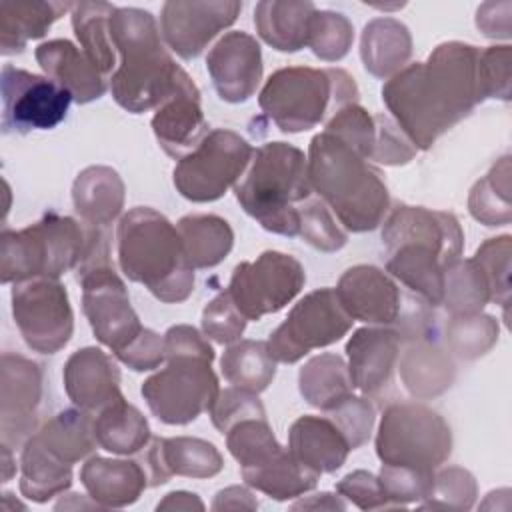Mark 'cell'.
<instances>
[{
    "label": "cell",
    "instance_id": "cell-36",
    "mask_svg": "<svg viewBox=\"0 0 512 512\" xmlns=\"http://www.w3.org/2000/svg\"><path fill=\"white\" fill-rule=\"evenodd\" d=\"M298 388L302 398L322 412H330L354 394L346 360L332 352L318 354L300 368Z\"/></svg>",
    "mask_w": 512,
    "mask_h": 512
},
{
    "label": "cell",
    "instance_id": "cell-15",
    "mask_svg": "<svg viewBox=\"0 0 512 512\" xmlns=\"http://www.w3.org/2000/svg\"><path fill=\"white\" fill-rule=\"evenodd\" d=\"M2 134H26L52 130L66 114L72 94L52 78L34 74L12 64L2 66Z\"/></svg>",
    "mask_w": 512,
    "mask_h": 512
},
{
    "label": "cell",
    "instance_id": "cell-61",
    "mask_svg": "<svg viewBox=\"0 0 512 512\" xmlns=\"http://www.w3.org/2000/svg\"><path fill=\"white\" fill-rule=\"evenodd\" d=\"M258 500L244 486H228L214 496L212 510H256Z\"/></svg>",
    "mask_w": 512,
    "mask_h": 512
},
{
    "label": "cell",
    "instance_id": "cell-9",
    "mask_svg": "<svg viewBox=\"0 0 512 512\" xmlns=\"http://www.w3.org/2000/svg\"><path fill=\"white\" fill-rule=\"evenodd\" d=\"M254 148L238 132L216 128L174 170L172 182L178 194L190 202L204 204L222 198L246 172Z\"/></svg>",
    "mask_w": 512,
    "mask_h": 512
},
{
    "label": "cell",
    "instance_id": "cell-39",
    "mask_svg": "<svg viewBox=\"0 0 512 512\" xmlns=\"http://www.w3.org/2000/svg\"><path fill=\"white\" fill-rule=\"evenodd\" d=\"M116 6L110 2H72V30L82 52L106 78L116 66V50L110 36V18ZM110 80V78H108Z\"/></svg>",
    "mask_w": 512,
    "mask_h": 512
},
{
    "label": "cell",
    "instance_id": "cell-24",
    "mask_svg": "<svg viewBox=\"0 0 512 512\" xmlns=\"http://www.w3.org/2000/svg\"><path fill=\"white\" fill-rule=\"evenodd\" d=\"M152 132L162 150L180 160L210 132L200 104V90L190 78L152 116Z\"/></svg>",
    "mask_w": 512,
    "mask_h": 512
},
{
    "label": "cell",
    "instance_id": "cell-12",
    "mask_svg": "<svg viewBox=\"0 0 512 512\" xmlns=\"http://www.w3.org/2000/svg\"><path fill=\"white\" fill-rule=\"evenodd\" d=\"M354 320L342 308L334 288H318L300 298L286 320L266 340L276 362L294 364L308 352L342 340Z\"/></svg>",
    "mask_w": 512,
    "mask_h": 512
},
{
    "label": "cell",
    "instance_id": "cell-49",
    "mask_svg": "<svg viewBox=\"0 0 512 512\" xmlns=\"http://www.w3.org/2000/svg\"><path fill=\"white\" fill-rule=\"evenodd\" d=\"M510 256L512 238L508 234L484 240L472 256L490 284L492 302L500 304L504 310L510 302Z\"/></svg>",
    "mask_w": 512,
    "mask_h": 512
},
{
    "label": "cell",
    "instance_id": "cell-40",
    "mask_svg": "<svg viewBox=\"0 0 512 512\" xmlns=\"http://www.w3.org/2000/svg\"><path fill=\"white\" fill-rule=\"evenodd\" d=\"M34 434L54 456L72 466L90 456L98 446L94 414L80 408L60 410Z\"/></svg>",
    "mask_w": 512,
    "mask_h": 512
},
{
    "label": "cell",
    "instance_id": "cell-33",
    "mask_svg": "<svg viewBox=\"0 0 512 512\" xmlns=\"http://www.w3.org/2000/svg\"><path fill=\"white\" fill-rule=\"evenodd\" d=\"M72 10V2H0V52H24L28 40L42 38L50 26Z\"/></svg>",
    "mask_w": 512,
    "mask_h": 512
},
{
    "label": "cell",
    "instance_id": "cell-25",
    "mask_svg": "<svg viewBox=\"0 0 512 512\" xmlns=\"http://www.w3.org/2000/svg\"><path fill=\"white\" fill-rule=\"evenodd\" d=\"M34 56L44 74L66 88L76 104L94 102L108 90V78L98 72L82 48L66 38L38 44Z\"/></svg>",
    "mask_w": 512,
    "mask_h": 512
},
{
    "label": "cell",
    "instance_id": "cell-14",
    "mask_svg": "<svg viewBox=\"0 0 512 512\" xmlns=\"http://www.w3.org/2000/svg\"><path fill=\"white\" fill-rule=\"evenodd\" d=\"M10 300L14 322L30 350L56 354L70 342L74 312L62 282L52 278L16 282Z\"/></svg>",
    "mask_w": 512,
    "mask_h": 512
},
{
    "label": "cell",
    "instance_id": "cell-54",
    "mask_svg": "<svg viewBox=\"0 0 512 512\" xmlns=\"http://www.w3.org/2000/svg\"><path fill=\"white\" fill-rule=\"evenodd\" d=\"M326 416H330L334 424L340 428V432L350 444V450H358L368 442L372 434L376 408L366 396L352 394L344 402H340L336 408L326 412Z\"/></svg>",
    "mask_w": 512,
    "mask_h": 512
},
{
    "label": "cell",
    "instance_id": "cell-2",
    "mask_svg": "<svg viewBox=\"0 0 512 512\" xmlns=\"http://www.w3.org/2000/svg\"><path fill=\"white\" fill-rule=\"evenodd\" d=\"M110 36L118 68L110 92L118 106L132 114L160 108L190 76L168 54L156 18L142 8H118L110 18Z\"/></svg>",
    "mask_w": 512,
    "mask_h": 512
},
{
    "label": "cell",
    "instance_id": "cell-19",
    "mask_svg": "<svg viewBox=\"0 0 512 512\" xmlns=\"http://www.w3.org/2000/svg\"><path fill=\"white\" fill-rule=\"evenodd\" d=\"M402 244H428L452 264L462 258L464 232L450 212L400 204L384 220L382 246L390 252Z\"/></svg>",
    "mask_w": 512,
    "mask_h": 512
},
{
    "label": "cell",
    "instance_id": "cell-58",
    "mask_svg": "<svg viewBox=\"0 0 512 512\" xmlns=\"http://www.w3.org/2000/svg\"><path fill=\"white\" fill-rule=\"evenodd\" d=\"M116 358L134 372L154 370L166 360L164 336L156 334L150 328H144L142 334L126 350L116 354Z\"/></svg>",
    "mask_w": 512,
    "mask_h": 512
},
{
    "label": "cell",
    "instance_id": "cell-38",
    "mask_svg": "<svg viewBox=\"0 0 512 512\" xmlns=\"http://www.w3.org/2000/svg\"><path fill=\"white\" fill-rule=\"evenodd\" d=\"M240 474H242V480L250 488H254L278 502L304 496L306 492L316 488L318 478H320V474L302 466L288 452V448H284L276 458H272L260 466L240 468Z\"/></svg>",
    "mask_w": 512,
    "mask_h": 512
},
{
    "label": "cell",
    "instance_id": "cell-42",
    "mask_svg": "<svg viewBox=\"0 0 512 512\" xmlns=\"http://www.w3.org/2000/svg\"><path fill=\"white\" fill-rule=\"evenodd\" d=\"M510 156H502L468 194V210L484 226H506L512 220L510 206Z\"/></svg>",
    "mask_w": 512,
    "mask_h": 512
},
{
    "label": "cell",
    "instance_id": "cell-22",
    "mask_svg": "<svg viewBox=\"0 0 512 512\" xmlns=\"http://www.w3.org/2000/svg\"><path fill=\"white\" fill-rule=\"evenodd\" d=\"M402 332L388 326L358 328L346 342L352 386L364 396H378L392 382L398 364Z\"/></svg>",
    "mask_w": 512,
    "mask_h": 512
},
{
    "label": "cell",
    "instance_id": "cell-10",
    "mask_svg": "<svg viewBox=\"0 0 512 512\" xmlns=\"http://www.w3.org/2000/svg\"><path fill=\"white\" fill-rule=\"evenodd\" d=\"M212 362L202 356H170L166 366L142 382L140 394L164 424L184 426L208 412L220 386Z\"/></svg>",
    "mask_w": 512,
    "mask_h": 512
},
{
    "label": "cell",
    "instance_id": "cell-6",
    "mask_svg": "<svg viewBox=\"0 0 512 512\" xmlns=\"http://www.w3.org/2000/svg\"><path fill=\"white\" fill-rule=\"evenodd\" d=\"M104 236L102 228L56 212L44 214L22 230H2L0 280L2 284L34 278L58 280L76 270Z\"/></svg>",
    "mask_w": 512,
    "mask_h": 512
},
{
    "label": "cell",
    "instance_id": "cell-3",
    "mask_svg": "<svg viewBox=\"0 0 512 512\" xmlns=\"http://www.w3.org/2000/svg\"><path fill=\"white\" fill-rule=\"evenodd\" d=\"M308 180L312 192L350 232L378 228L390 210V196L380 170L326 130L310 140Z\"/></svg>",
    "mask_w": 512,
    "mask_h": 512
},
{
    "label": "cell",
    "instance_id": "cell-27",
    "mask_svg": "<svg viewBox=\"0 0 512 512\" xmlns=\"http://www.w3.org/2000/svg\"><path fill=\"white\" fill-rule=\"evenodd\" d=\"M80 482L100 508H124L134 504L144 488L148 476L140 460H120L90 456L80 468Z\"/></svg>",
    "mask_w": 512,
    "mask_h": 512
},
{
    "label": "cell",
    "instance_id": "cell-63",
    "mask_svg": "<svg viewBox=\"0 0 512 512\" xmlns=\"http://www.w3.org/2000/svg\"><path fill=\"white\" fill-rule=\"evenodd\" d=\"M290 508L292 510H344L346 502L330 492H320L294 502Z\"/></svg>",
    "mask_w": 512,
    "mask_h": 512
},
{
    "label": "cell",
    "instance_id": "cell-57",
    "mask_svg": "<svg viewBox=\"0 0 512 512\" xmlns=\"http://www.w3.org/2000/svg\"><path fill=\"white\" fill-rule=\"evenodd\" d=\"M336 492L360 510L390 508V502L382 490L378 476L368 470H354L346 474L336 484Z\"/></svg>",
    "mask_w": 512,
    "mask_h": 512
},
{
    "label": "cell",
    "instance_id": "cell-32",
    "mask_svg": "<svg viewBox=\"0 0 512 512\" xmlns=\"http://www.w3.org/2000/svg\"><path fill=\"white\" fill-rule=\"evenodd\" d=\"M412 56V36L406 24L384 16L370 20L360 38V58L364 68L376 78H392Z\"/></svg>",
    "mask_w": 512,
    "mask_h": 512
},
{
    "label": "cell",
    "instance_id": "cell-55",
    "mask_svg": "<svg viewBox=\"0 0 512 512\" xmlns=\"http://www.w3.org/2000/svg\"><path fill=\"white\" fill-rule=\"evenodd\" d=\"M510 56L508 44L482 48L478 54V88L482 102L486 98L510 100Z\"/></svg>",
    "mask_w": 512,
    "mask_h": 512
},
{
    "label": "cell",
    "instance_id": "cell-34",
    "mask_svg": "<svg viewBox=\"0 0 512 512\" xmlns=\"http://www.w3.org/2000/svg\"><path fill=\"white\" fill-rule=\"evenodd\" d=\"M72 486V464L54 456L32 434L20 452V492L24 498L44 504Z\"/></svg>",
    "mask_w": 512,
    "mask_h": 512
},
{
    "label": "cell",
    "instance_id": "cell-51",
    "mask_svg": "<svg viewBox=\"0 0 512 512\" xmlns=\"http://www.w3.org/2000/svg\"><path fill=\"white\" fill-rule=\"evenodd\" d=\"M478 486L472 472L450 466L434 474L432 496L420 502V508H448V510H470L476 502Z\"/></svg>",
    "mask_w": 512,
    "mask_h": 512
},
{
    "label": "cell",
    "instance_id": "cell-50",
    "mask_svg": "<svg viewBox=\"0 0 512 512\" xmlns=\"http://www.w3.org/2000/svg\"><path fill=\"white\" fill-rule=\"evenodd\" d=\"M324 130L352 146L362 158L370 160L376 142V120L358 102L334 112L328 118Z\"/></svg>",
    "mask_w": 512,
    "mask_h": 512
},
{
    "label": "cell",
    "instance_id": "cell-59",
    "mask_svg": "<svg viewBox=\"0 0 512 512\" xmlns=\"http://www.w3.org/2000/svg\"><path fill=\"white\" fill-rule=\"evenodd\" d=\"M164 348L166 358L170 356H202L214 360V348L210 346L208 338L200 334L194 326L176 324L170 326L164 334Z\"/></svg>",
    "mask_w": 512,
    "mask_h": 512
},
{
    "label": "cell",
    "instance_id": "cell-35",
    "mask_svg": "<svg viewBox=\"0 0 512 512\" xmlns=\"http://www.w3.org/2000/svg\"><path fill=\"white\" fill-rule=\"evenodd\" d=\"M190 268L218 266L234 246L232 226L216 214H188L176 224Z\"/></svg>",
    "mask_w": 512,
    "mask_h": 512
},
{
    "label": "cell",
    "instance_id": "cell-17",
    "mask_svg": "<svg viewBox=\"0 0 512 512\" xmlns=\"http://www.w3.org/2000/svg\"><path fill=\"white\" fill-rule=\"evenodd\" d=\"M42 400V368L20 354L0 360V436L4 446L22 448L34 434Z\"/></svg>",
    "mask_w": 512,
    "mask_h": 512
},
{
    "label": "cell",
    "instance_id": "cell-13",
    "mask_svg": "<svg viewBox=\"0 0 512 512\" xmlns=\"http://www.w3.org/2000/svg\"><path fill=\"white\" fill-rule=\"evenodd\" d=\"M304 282V268L294 256L266 250L252 262H240L226 290L246 320H260L288 306Z\"/></svg>",
    "mask_w": 512,
    "mask_h": 512
},
{
    "label": "cell",
    "instance_id": "cell-30",
    "mask_svg": "<svg viewBox=\"0 0 512 512\" xmlns=\"http://www.w3.org/2000/svg\"><path fill=\"white\" fill-rule=\"evenodd\" d=\"M124 200V182L110 166H88L72 184L74 210L90 226H110L122 214Z\"/></svg>",
    "mask_w": 512,
    "mask_h": 512
},
{
    "label": "cell",
    "instance_id": "cell-56",
    "mask_svg": "<svg viewBox=\"0 0 512 512\" xmlns=\"http://www.w3.org/2000/svg\"><path fill=\"white\" fill-rule=\"evenodd\" d=\"M376 142L370 160L386 166H402L408 164L416 156L414 144L408 140V136L398 128V124L384 116L376 114Z\"/></svg>",
    "mask_w": 512,
    "mask_h": 512
},
{
    "label": "cell",
    "instance_id": "cell-16",
    "mask_svg": "<svg viewBox=\"0 0 512 512\" xmlns=\"http://www.w3.org/2000/svg\"><path fill=\"white\" fill-rule=\"evenodd\" d=\"M242 12L236 0H170L162 4L160 34L166 46L184 60H192Z\"/></svg>",
    "mask_w": 512,
    "mask_h": 512
},
{
    "label": "cell",
    "instance_id": "cell-47",
    "mask_svg": "<svg viewBox=\"0 0 512 512\" xmlns=\"http://www.w3.org/2000/svg\"><path fill=\"white\" fill-rule=\"evenodd\" d=\"M434 474L428 470H416L408 466L382 464L378 480L390 502V508H406L412 502H424L432 496Z\"/></svg>",
    "mask_w": 512,
    "mask_h": 512
},
{
    "label": "cell",
    "instance_id": "cell-37",
    "mask_svg": "<svg viewBox=\"0 0 512 512\" xmlns=\"http://www.w3.org/2000/svg\"><path fill=\"white\" fill-rule=\"evenodd\" d=\"M94 434L102 450L118 456L138 454L152 440L146 416L126 398L94 414Z\"/></svg>",
    "mask_w": 512,
    "mask_h": 512
},
{
    "label": "cell",
    "instance_id": "cell-7",
    "mask_svg": "<svg viewBox=\"0 0 512 512\" xmlns=\"http://www.w3.org/2000/svg\"><path fill=\"white\" fill-rule=\"evenodd\" d=\"M358 86L342 68L286 66L268 76L260 94V110L278 130L298 134L316 128L328 114L358 102Z\"/></svg>",
    "mask_w": 512,
    "mask_h": 512
},
{
    "label": "cell",
    "instance_id": "cell-23",
    "mask_svg": "<svg viewBox=\"0 0 512 512\" xmlns=\"http://www.w3.org/2000/svg\"><path fill=\"white\" fill-rule=\"evenodd\" d=\"M64 390L72 404L90 414H98L122 400L120 370L102 348L86 346L70 354L62 370Z\"/></svg>",
    "mask_w": 512,
    "mask_h": 512
},
{
    "label": "cell",
    "instance_id": "cell-18",
    "mask_svg": "<svg viewBox=\"0 0 512 512\" xmlns=\"http://www.w3.org/2000/svg\"><path fill=\"white\" fill-rule=\"evenodd\" d=\"M262 50L254 36L242 30L224 34L206 56V70L216 94L230 104L254 96L262 80Z\"/></svg>",
    "mask_w": 512,
    "mask_h": 512
},
{
    "label": "cell",
    "instance_id": "cell-29",
    "mask_svg": "<svg viewBox=\"0 0 512 512\" xmlns=\"http://www.w3.org/2000/svg\"><path fill=\"white\" fill-rule=\"evenodd\" d=\"M450 264L428 244H402L388 252L386 272L410 288L426 304L440 306L444 296V272Z\"/></svg>",
    "mask_w": 512,
    "mask_h": 512
},
{
    "label": "cell",
    "instance_id": "cell-45",
    "mask_svg": "<svg viewBox=\"0 0 512 512\" xmlns=\"http://www.w3.org/2000/svg\"><path fill=\"white\" fill-rule=\"evenodd\" d=\"M226 448L240 468L260 466L284 450L266 418H246L234 424L226 432Z\"/></svg>",
    "mask_w": 512,
    "mask_h": 512
},
{
    "label": "cell",
    "instance_id": "cell-4",
    "mask_svg": "<svg viewBox=\"0 0 512 512\" xmlns=\"http://www.w3.org/2000/svg\"><path fill=\"white\" fill-rule=\"evenodd\" d=\"M116 256L122 274L164 304H180L194 292L178 228L154 208L136 206L120 218Z\"/></svg>",
    "mask_w": 512,
    "mask_h": 512
},
{
    "label": "cell",
    "instance_id": "cell-43",
    "mask_svg": "<svg viewBox=\"0 0 512 512\" xmlns=\"http://www.w3.org/2000/svg\"><path fill=\"white\" fill-rule=\"evenodd\" d=\"M488 302H492L490 284L472 258H458L446 268L442 306L450 316L482 312Z\"/></svg>",
    "mask_w": 512,
    "mask_h": 512
},
{
    "label": "cell",
    "instance_id": "cell-64",
    "mask_svg": "<svg viewBox=\"0 0 512 512\" xmlns=\"http://www.w3.org/2000/svg\"><path fill=\"white\" fill-rule=\"evenodd\" d=\"M0 452H2V482H8L16 474V460H14L12 448L0 444Z\"/></svg>",
    "mask_w": 512,
    "mask_h": 512
},
{
    "label": "cell",
    "instance_id": "cell-46",
    "mask_svg": "<svg viewBox=\"0 0 512 512\" xmlns=\"http://www.w3.org/2000/svg\"><path fill=\"white\" fill-rule=\"evenodd\" d=\"M352 42L354 26L344 14L316 8L308 28V48L316 58L338 62L350 52Z\"/></svg>",
    "mask_w": 512,
    "mask_h": 512
},
{
    "label": "cell",
    "instance_id": "cell-41",
    "mask_svg": "<svg viewBox=\"0 0 512 512\" xmlns=\"http://www.w3.org/2000/svg\"><path fill=\"white\" fill-rule=\"evenodd\" d=\"M220 370L228 384L260 394L276 376V360L270 356L266 342L238 340L224 350Z\"/></svg>",
    "mask_w": 512,
    "mask_h": 512
},
{
    "label": "cell",
    "instance_id": "cell-44",
    "mask_svg": "<svg viewBox=\"0 0 512 512\" xmlns=\"http://www.w3.org/2000/svg\"><path fill=\"white\" fill-rule=\"evenodd\" d=\"M498 320L494 316L474 312L450 316L446 324V346L462 360H476L484 356L498 342Z\"/></svg>",
    "mask_w": 512,
    "mask_h": 512
},
{
    "label": "cell",
    "instance_id": "cell-48",
    "mask_svg": "<svg viewBox=\"0 0 512 512\" xmlns=\"http://www.w3.org/2000/svg\"><path fill=\"white\" fill-rule=\"evenodd\" d=\"M298 236L320 252H338L348 242V234L338 226L330 208L320 200H304L298 206Z\"/></svg>",
    "mask_w": 512,
    "mask_h": 512
},
{
    "label": "cell",
    "instance_id": "cell-28",
    "mask_svg": "<svg viewBox=\"0 0 512 512\" xmlns=\"http://www.w3.org/2000/svg\"><path fill=\"white\" fill-rule=\"evenodd\" d=\"M396 366L404 388L418 400L440 396L456 378V364L452 356L426 336H416L398 356Z\"/></svg>",
    "mask_w": 512,
    "mask_h": 512
},
{
    "label": "cell",
    "instance_id": "cell-1",
    "mask_svg": "<svg viewBox=\"0 0 512 512\" xmlns=\"http://www.w3.org/2000/svg\"><path fill=\"white\" fill-rule=\"evenodd\" d=\"M478 54L474 44L442 42L426 62L404 66L382 86L388 112L416 150L432 148L482 102Z\"/></svg>",
    "mask_w": 512,
    "mask_h": 512
},
{
    "label": "cell",
    "instance_id": "cell-5",
    "mask_svg": "<svg viewBox=\"0 0 512 512\" xmlns=\"http://www.w3.org/2000/svg\"><path fill=\"white\" fill-rule=\"evenodd\" d=\"M234 196L248 216L264 230L280 236H298V206L312 196L308 158L288 142L258 146L234 186Z\"/></svg>",
    "mask_w": 512,
    "mask_h": 512
},
{
    "label": "cell",
    "instance_id": "cell-31",
    "mask_svg": "<svg viewBox=\"0 0 512 512\" xmlns=\"http://www.w3.org/2000/svg\"><path fill=\"white\" fill-rule=\"evenodd\" d=\"M316 6L308 0H262L254 8L258 36L278 52H298L308 46V28Z\"/></svg>",
    "mask_w": 512,
    "mask_h": 512
},
{
    "label": "cell",
    "instance_id": "cell-62",
    "mask_svg": "<svg viewBox=\"0 0 512 512\" xmlns=\"http://www.w3.org/2000/svg\"><path fill=\"white\" fill-rule=\"evenodd\" d=\"M156 510H204V502L194 492L176 490L164 496V500L158 502Z\"/></svg>",
    "mask_w": 512,
    "mask_h": 512
},
{
    "label": "cell",
    "instance_id": "cell-52",
    "mask_svg": "<svg viewBox=\"0 0 512 512\" xmlns=\"http://www.w3.org/2000/svg\"><path fill=\"white\" fill-rule=\"evenodd\" d=\"M248 320L232 302L228 290L216 294L202 310V332L218 344H234L246 330Z\"/></svg>",
    "mask_w": 512,
    "mask_h": 512
},
{
    "label": "cell",
    "instance_id": "cell-21",
    "mask_svg": "<svg viewBox=\"0 0 512 512\" xmlns=\"http://www.w3.org/2000/svg\"><path fill=\"white\" fill-rule=\"evenodd\" d=\"M138 460L152 488L166 484L172 476L212 478L224 468L218 448L208 440L192 436L152 438Z\"/></svg>",
    "mask_w": 512,
    "mask_h": 512
},
{
    "label": "cell",
    "instance_id": "cell-60",
    "mask_svg": "<svg viewBox=\"0 0 512 512\" xmlns=\"http://www.w3.org/2000/svg\"><path fill=\"white\" fill-rule=\"evenodd\" d=\"M510 14L512 4L506 2H486L476 10V26L488 38H510Z\"/></svg>",
    "mask_w": 512,
    "mask_h": 512
},
{
    "label": "cell",
    "instance_id": "cell-20",
    "mask_svg": "<svg viewBox=\"0 0 512 512\" xmlns=\"http://www.w3.org/2000/svg\"><path fill=\"white\" fill-rule=\"evenodd\" d=\"M352 320L372 326H390L402 320V292L396 280L370 264L348 268L334 288Z\"/></svg>",
    "mask_w": 512,
    "mask_h": 512
},
{
    "label": "cell",
    "instance_id": "cell-11",
    "mask_svg": "<svg viewBox=\"0 0 512 512\" xmlns=\"http://www.w3.org/2000/svg\"><path fill=\"white\" fill-rule=\"evenodd\" d=\"M82 286V310L100 344L120 354L144 330L134 312L124 280L118 276L108 256H100L76 270Z\"/></svg>",
    "mask_w": 512,
    "mask_h": 512
},
{
    "label": "cell",
    "instance_id": "cell-8",
    "mask_svg": "<svg viewBox=\"0 0 512 512\" xmlns=\"http://www.w3.org/2000/svg\"><path fill=\"white\" fill-rule=\"evenodd\" d=\"M374 444L382 464L436 472L452 454V430L426 404L394 402L382 412Z\"/></svg>",
    "mask_w": 512,
    "mask_h": 512
},
{
    "label": "cell",
    "instance_id": "cell-53",
    "mask_svg": "<svg viewBox=\"0 0 512 512\" xmlns=\"http://www.w3.org/2000/svg\"><path fill=\"white\" fill-rule=\"evenodd\" d=\"M214 428L226 434L234 424L246 418H266L264 404L256 392L242 390L236 386L224 388L218 392L214 404L208 410Z\"/></svg>",
    "mask_w": 512,
    "mask_h": 512
},
{
    "label": "cell",
    "instance_id": "cell-26",
    "mask_svg": "<svg viewBox=\"0 0 512 512\" xmlns=\"http://www.w3.org/2000/svg\"><path fill=\"white\" fill-rule=\"evenodd\" d=\"M288 452L316 474L340 470L350 454V444L330 416H300L288 432Z\"/></svg>",
    "mask_w": 512,
    "mask_h": 512
}]
</instances>
